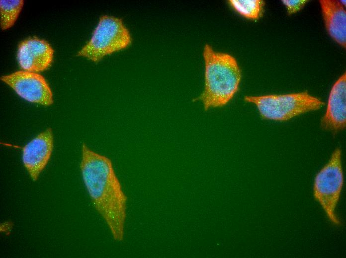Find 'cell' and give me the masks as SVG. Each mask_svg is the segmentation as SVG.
<instances>
[{
	"instance_id": "cell-3",
	"label": "cell",
	"mask_w": 346,
	"mask_h": 258,
	"mask_svg": "<svg viewBox=\"0 0 346 258\" xmlns=\"http://www.w3.org/2000/svg\"><path fill=\"white\" fill-rule=\"evenodd\" d=\"M132 42L130 31L121 18L102 15L90 39L77 56L97 63L107 55L128 48Z\"/></svg>"
},
{
	"instance_id": "cell-7",
	"label": "cell",
	"mask_w": 346,
	"mask_h": 258,
	"mask_svg": "<svg viewBox=\"0 0 346 258\" xmlns=\"http://www.w3.org/2000/svg\"><path fill=\"white\" fill-rule=\"evenodd\" d=\"M53 149V135L51 128L40 133L22 148V163L33 181L38 179L46 167Z\"/></svg>"
},
{
	"instance_id": "cell-9",
	"label": "cell",
	"mask_w": 346,
	"mask_h": 258,
	"mask_svg": "<svg viewBox=\"0 0 346 258\" xmlns=\"http://www.w3.org/2000/svg\"><path fill=\"white\" fill-rule=\"evenodd\" d=\"M346 74L343 73L334 84L329 97L326 113L321 120L322 127L337 131L343 129L346 121Z\"/></svg>"
},
{
	"instance_id": "cell-13",
	"label": "cell",
	"mask_w": 346,
	"mask_h": 258,
	"mask_svg": "<svg viewBox=\"0 0 346 258\" xmlns=\"http://www.w3.org/2000/svg\"><path fill=\"white\" fill-rule=\"evenodd\" d=\"M308 1L307 0H283L289 14L295 13L300 10Z\"/></svg>"
},
{
	"instance_id": "cell-4",
	"label": "cell",
	"mask_w": 346,
	"mask_h": 258,
	"mask_svg": "<svg viewBox=\"0 0 346 258\" xmlns=\"http://www.w3.org/2000/svg\"><path fill=\"white\" fill-rule=\"evenodd\" d=\"M247 102L256 105L265 119L284 121L320 109L325 103L307 91L281 95L246 96Z\"/></svg>"
},
{
	"instance_id": "cell-1",
	"label": "cell",
	"mask_w": 346,
	"mask_h": 258,
	"mask_svg": "<svg viewBox=\"0 0 346 258\" xmlns=\"http://www.w3.org/2000/svg\"><path fill=\"white\" fill-rule=\"evenodd\" d=\"M80 169L94 207L106 224L113 239L122 241L128 198L111 159L83 143Z\"/></svg>"
},
{
	"instance_id": "cell-2",
	"label": "cell",
	"mask_w": 346,
	"mask_h": 258,
	"mask_svg": "<svg viewBox=\"0 0 346 258\" xmlns=\"http://www.w3.org/2000/svg\"><path fill=\"white\" fill-rule=\"evenodd\" d=\"M204 91L194 101L200 100L205 111L226 105L238 91L241 72L236 60L227 53L216 52L208 44L204 46Z\"/></svg>"
},
{
	"instance_id": "cell-8",
	"label": "cell",
	"mask_w": 346,
	"mask_h": 258,
	"mask_svg": "<svg viewBox=\"0 0 346 258\" xmlns=\"http://www.w3.org/2000/svg\"><path fill=\"white\" fill-rule=\"evenodd\" d=\"M54 53L46 41L36 37L28 38L19 44L17 60L23 70L38 73L51 66Z\"/></svg>"
},
{
	"instance_id": "cell-11",
	"label": "cell",
	"mask_w": 346,
	"mask_h": 258,
	"mask_svg": "<svg viewBox=\"0 0 346 258\" xmlns=\"http://www.w3.org/2000/svg\"><path fill=\"white\" fill-rule=\"evenodd\" d=\"M23 4L22 0H0V26L2 30H7L14 24Z\"/></svg>"
},
{
	"instance_id": "cell-12",
	"label": "cell",
	"mask_w": 346,
	"mask_h": 258,
	"mask_svg": "<svg viewBox=\"0 0 346 258\" xmlns=\"http://www.w3.org/2000/svg\"><path fill=\"white\" fill-rule=\"evenodd\" d=\"M231 6L240 15L252 20L260 18L264 2L261 0H230Z\"/></svg>"
},
{
	"instance_id": "cell-6",
	"label": "cell",
	"mask_w": 346,
	"mask_h": 258,
	"mask_svg": "<svg viewBox=\"0 0 346 258\" xmlns=\"http://www.w3.org/2000/svg\"><path fill=\"white\" fill-rule=\"evenodd\" d=\"M0 80L25 100L44 106L53 103L51 88L43 76L24 70L3 75Z\"/></svg>"
},
{
	"instance_id": "cell-5",
	"label": "cell",
	"mask_w": 346,
	"mask_h": 258,
	"mask_svg": "<svg viewBox=\"0 0 346 258\" xmlns=\"http://www.w3.org/2000/svg\"><path fill=\"white\" fill-rule=\"evenodd\" d=\"M341 157V149L336 148L328 163L316 175L313 188L315 199L319 202L329 221L337 226L342 225L336 213L344 183Z\"/></svg>"
},
{
	"instance_id": "cell-10",
	"label": "cell",
	"mask_w": 346,
	"mask_h": 258,
	"mask_svg": "<svg viewBox=\"0 0 346 258\" xmlns=\"http://www.w3.org/2000/svg\"><path fill=\"white\" fill-rule=\"evenodd\" d=\"M326 29L331 37L344 48L346 46V11L340 1H319Z\"/></svg>"
}]
</instances>
